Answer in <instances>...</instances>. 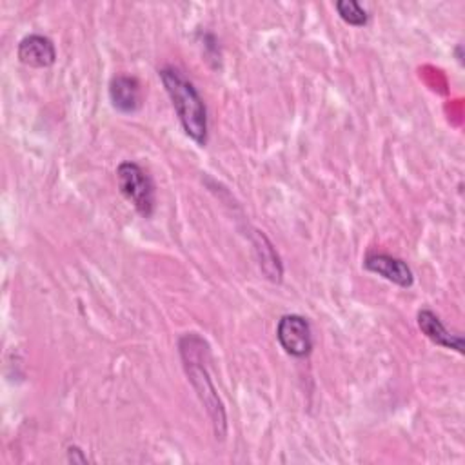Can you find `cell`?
I'll list each match as a JSON object with an SVG mask.
<instances>
[{
  "label": "cell",
  "instance_id": "3",
  "mask_svg": "<svg viewBox=\"0 0 465 465\" xmlns=\"http://www.w3.org/2000/svg\"><path fill=\"white\" fill-rule=\"evenodd\" d=\"M116 183L120 193L142 216L149 218L153 214L156 196L154 183L147 171H143L136 162H122L116 169Z\"/></svg>",
  "mask_w": 465,
  "mask_h": 465
},
{
  "label": "cell",
  "instance_id": "9",
  "mask_svg": "<svg viewBox=\"0 0 465 465\" xmlns=\"http://www.w3.org/2000/svg\"><path fill=\"white\" fill-rule=\"evenodd\" d=\"M254 251L258 254V263L262 272L271 280V282H280L282 280V263L280 256L274 251L272 243L267 240V236L260 231H256L254 236Z\"/></svg>",
  "mask_w": 465,
  "mask_h": 465
},
{
  "label": "cell",
  "instance_id": "1",
  "mask_svg": "<svg viewBox=\"0 0 465 465\" xmlns=\"http://www.w3.org/2000/svg\"><path fill=\"white\" fill-rule=\"evenodd\" d=\"M178 349H180V356L183 360V367L189 376V381L193 383L202 405L205 407L211 418L216 438H223L227 430V418H225L223 403L216 392V387L205 365V358H209V347L205 340L196 332H187L180 338Z\"/></svg>",
  "mask_w": 465,
  "mask_h": 465
},
{
  "label": "cell",
  "instance_id": "5",
  "mask_svg": "<svg viewBox=\"0 0 465 465\" xmlns=\"http://www.w3.org/2000/svg\"><path fill=\"white\" fill-rule=\"evenodd\" d=\"M363 267L400 287H411L414 283V274L411 267L401 258L387 252H369L363 260Z\"/></svg>",
  "mask_w": 465,
  "mask_h": 465
},
{
  "label": "cell",
  "instance_id": "4",
  "mask_svg": "<svg viewBox=\"0 0 465 465\" xmlns=\"http://www.w3.org/2000/svg\"><path fill=\"white\" fill-rule=\"evenodd\" d=\"M276 338L282 349L294 358H303L312 351L311 325L300 314H283L276 325Z\"/></svg>",
  "mask_w": 465,
  "mask_h": 465
},
{
  "label": "cell",
  "instance_id": "6",
  "mask_svg": "<svg viewBox=\"0 0 465 465\" xmlns=\"http://www.w3.org/2000/svg\"><path fill=\"white\" fill-rule=\"evenodd\" d=\"M18 60L29 67H49L56 60L53 42L44 35H27L20 40L16 49Z\"/></svg>",
  "mask_w": 465,
  "mask_h": 465
},
{
  "label": "cell",
  "instance_id": "2",
  "mask_svg": "<svg viewBox=\"0 0 465 465\" xmlns=\"http://www.w3.org/2000/svg\"><path fill=\"white\" fill-rule=\"evenodd\" d=\"M158 76L173 102L178 120L187 136L198 145L207 143V109L194 84L176 67L167 65L158 71Z\"/></svg>",
  "mask_w": 465,
  "mask_h": 465
},
{
  "label": "cell",
  "instance_id": "10",
  "mask_svg": "<svg viewBox=\"0 0 465 465\" xmlns=\"http://www.w3.org/2000/svg\"><path fill=\"white\" fill-rule=\"evenodd\" d=\"M340 18L349 24V25H356V27H361L367 24L369 20V15L367 11L360 5V2L356 0H340L334 4Z\"/></svg>",
  "mask_w": 465,
  "mask_h": 465
},
{
  "label": "cell",
  "instance_id": "8",
  "mask_svg": "<svg viewBox=\"0 0 465 465\" xmlns=\"http://www.w3.org/2000/svg\"><path fill=\"white\" fill-rule=\"evenodd\" d=\"M418 327L432 343L441 345L445 349H454L458 352H463V338L456 332L447 331V327L441 323V320L432 311L421 309L418 312Z\"/></svg>",
  "mask_w": 465,
  "mask_h": 465
},
{
  "label": "cell",
  "instance_id": "7",
  "mask_svg": "<svg viewBox=\"0 0 465 465\" xmlns=\"http://www.w3.org/2000/svg\"><path fill=\"white\" fill-rule=\"evenodd\" d=\"M109 98L120 113H134L142 105L140 82L134 76L118 74L109 84Z\"/></svg>",
  "mask_w": 465,
  "mask_h": 465
}]
</instances>
